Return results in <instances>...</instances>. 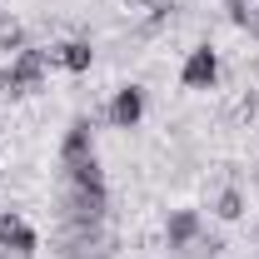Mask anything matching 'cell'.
<instances>
[{
    "mask_svg": "<svg viewBox=\"0 0 259 259\" xmlns=\"http://www.w3.org/2000/svg\"><path fill=\"white\" fill-rule=\"evenodd\" d=\"M0 100H20V85H15L10 65H0Z\"/></svg>",
    "mask_w": 259,
    "mask_h": 259,
    "instance_id": "cell-12",
    "label": "cell"
},
{
    "mask_svg": "<svg viewBox=\"0 0 259 259\" xmlns=\"http://www.w3.org/2000/svg\"><path fill=\"white\" fill-rule=\"evenodd\" d=\"M220 254H225V239L204 229V234H199L194 244H185V249H180V254H175V259H220Z\"/></svg>",
    "mask_w": 259,
    "mask_h": 259,
    "instance_id": "cell-10",
    "label": "cell"
},
{
    "mask_svg": "<svg viewBox=\"0 0 259 259\" xmlns=\"http://www.w3.org/2000/svg\"><path fill=\"white\" fill-rule=\"evenodd\" d=\"M0 249H40V234L25 225L20 209H0Z\"/></svg>",
    "mask_w": 259,
    "mask_h": 259,
    "instance_id": "cell-6",
    "label": "cell"
},
{
    "mask_svg": "<svg viewBox=\"0 0 259 259\" xmlns=\"http://www.w3.org/2000/svg\"><path fill=\"white\" fill-rule=\"evenodd\" d=\"M180 85L185 90H214L220 85V50L214 45H194L180 65Z\"/></svg>",
    "mask_w": 259,
    "mask_h": 259,
    "instance_id": "cell-1",
    "label": "cell"
},
{
    "mask_svg": "<svg viewBox=\"0 0 259 259\" xmlns=\"http://www.w3.org/2000/svg\"><path fill=\"white\" fill-rule=\"evenodd\" d=\"M199 234H204V214H199V209L180 204V209H169V214H164V249H169V254H180V249L194 244Z\"/></svg>",
    "mask_w": 259,
    "mask_h": 259,
    "instance_id": "cell-2",
    "label": "cell"
},
{
    "mask_svg": "<svg viewBox=\"0 0 259 259\" xmlns=\"http://www.w3.org/2000/svg\"><path fill=\"white\" fill-rule=\"evenodd\" d=\"M254 5H259V0H254Z\"/></svg>",
    "mask_w": 259,
    "mask_h": 259,
    "instance_id": "cell-16",
    "label": "cell"
},
{
    "mask_svg": "<svg viewBox=\"0 0 259 259\" xmlns=\"http://www.w3.org/2000/svg\"><path fill=\"white\" fill-rule=\"evenodd\" d=\"M254 249H259V229H254Z\"/></svg>",
    "mask_w": 259,
    "mask_h": 259,
    "instance_id": "cell-14",
    "label": "cell"
},
{
    "mask_svg": "<svg viewBox=\"0 0 259 259\" xmlns=\"http://www.w3.org/2000/svg\"><path fill=\"white\" fill-rule=\"evenodd\" d=\"M50 65H60V70H70V75H90L95 50H90V40H60V45L50 50Z\"/></svg>",
    "mask_w": 259,
    "mask_h": 259,
    "instance_id": "cell-7",
    "label": "cell"
},
{
    "mask_svg": "<svg viewBox=\"0 0 259 259\" xmlns=\"http://www.w3.org/2000/svg\"><path fill=\"white\" fill-rule=\"evenodd\" d=\"M244 209H249V199H244V190H239V185H225V190L214 194V220L234 225V220H244Z\"/></svg>",
    "mask_w": 259,
    "mask_h": 259,
    "instance_id": "cell-9",
    "label": "cell"
},
{
    "mask_svg": "<svg viewBox=\"0 0 259 259\" xmlns=\"http://www.w3.org/2000/svg\"><path fill=\"white\" fill-rule=\"evenodd\" d=\"M105 120L115 130H140V120H145V90L140 85H120L115 100H110V110H105Z\"/></svg>",
    "mask_w": 259,
    "mask_h": 259,
    "instance_id": "cell-4",
    "label": "cell"
},
{
    "mask_svg": "<svg viewBox=\"0 0 259 259\" xmlns=\"http://www.w3.org/2000/svg\"><path fill=\"white\" fill-rule=\"evenodd\" d=\"M45 70H50V50H40V45H25V50L10 60V75H15L20 95H30V90L45 85Z\"/></svg>",
    "mask_w": 259,
    "mask_h": 259,
    "instance_id": "cell-3",
    "label": "cell"
},
{
    "mask_svg": "<svg viewBox=\"0 0 259 259\" xmlns=\"http://www.w3.org/2000/svg\"><path fill=\"white\" fill-rule=\"evenodd\" d=\"M0 259H35L30 249H0Z\"/></svg>",
    "mask_w": 259,
    "mask_h": 259,
    "instance_id": "cell-13",
    "label": "cell"
},
{
    "mask_svg": "<svg viewBox=\"0 0 259 259\" xmlns=\"http://www.w3.org/2000/svg\"><path fill=\"white\" fill-rule=\"evenodd\" d=\"M85 155H95V115H75L60 140V164H75Z\"/></svg>",
    "mask_w": 259,
    "mask_h": 259,
    "instance_id": "cell-5",
    "label": "cell"
},
{
    "mask_svg": "<svg viewBox=\"0 0 259 259\" xmlns=\"http://www.w3.org/2000/svg\"><path fill=\"white\" fill-rule=\"evenodd\" d=\"M0 25H5V10H0Z\"/></svg>",
    "mask_w": 259,
    "mask_h": 259,
    "instance_id": "cell-15",
    "label": "cell"
},
{
    "mask_svg": "<svg viewBox=\"0 0 259 259\" xmlns=\"http://www.w3.org/2000/svg\"><path fill=\"white\" fill-rule=\"evenodd\" d=\"M65 185H80V190H105V164H100V155H85V160L75 164H60Z\"/></svg>",
    "mask_w": 259,
    "mask_h": 259,
    "instance_id": "cell-8",
    "label": "cell"
},
{
    "mask_svg": "<svg viewBox=\"0 0 259 259\" xmlns=\"http://www.w3.org/2000/svg\"><path fill=\"white\" fill-rule=\"evenodd\" d=\"M25 45H30V40H25V25H15V20H5V25H0V50H5L10 60H15Z\"/></svg>",
    "mask_w": 259,
    "mask_h": 259,
    "instance_id": "cell-11",
    "label": "cell"
}]
</instances>
